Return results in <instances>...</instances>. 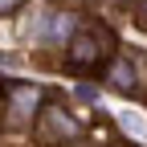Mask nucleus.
<instances>
[{"mask_svg": "<svg viewBox=\"0 0 147 147\" xmlns=\"http://www.w3.org/2000/svg\"><path fill=\"white\" fill-rule=\"evenodd\" d=\"M82 29V21H78V12H69V8H53L49 12V21H45V29H41V37L49 45H69V37Z\"/></svg>", "mask_w": 147, "mask_h": 147, "instance_id": "39448f33", "label": "nucleus"}, {"mask_svg": "<svg viewBox=\"0 0 147 147\" xmlns=\"http://www.w3.org/2000/svg\"><path fill=\"white\" fill-rule=\"evenodd\" d=\"M33 135L41 139L45 147H74V143H82V123L74 119L65 106L49 102V106H41V115H37Z\"/></svg>", "mask_w": 147, "mask_h": 147, "instance_id": "f03ea898", "label": "nucleus"}, {"mask_svg": "<svg viewBox=\"0 0 147 147\" xmlns=\"http://www.w3.org/2000/svg\"><path fill=\"white\" fill-rule=\"evenodd\" d=\"M12 4H21V0H0V12H8Z\"/></svg>", "mask_w": 147, "mask_h": 147, "instance_id": "0eeeda50", "label": "nucleus"}, {"mask_svg": "<svg viewBox=\"0 0 147 147\" xmlns=\"http://www.w3.org/2000/svg\"><path fill=\"white\" fill-rule=\"evenodd\" d=\"M135 12H139V21L147 25V0H139V8H135Z\"/></svg>", "mask_w": 147, "mask_h": 147, "instance_id": "423d86ee", "label": "nucleus"}, {"mask_svg": "<svg viewBox=\"0 0 147 147\" xmlns=\"http://www.w3.org/2000/svg\"><path fill=\"white\" fill-rule=\"evenodd\" d=\"M74 147H86V143H74Z\"/></svg>", "mask_w": 147, "mask_h": 147, "instance_id": "1a4fd4ad", "label": "nucleus"}, {"mask_svg": "<svg viewBox=\"0 0 147 147\" xmlns=\"http://www.w3.org/2000/svg\"><path fill=\"white\" fill-rule=\"evenodd\" d=\"M41 106H45L41 86H33V82H8L4 86V119L12 127H33Z\"/></svg>", "mask_w": 147, "mask_h": 147, "instance_id": "7ed1b4c3", "label": "nucleus"}, {"mask_svg": "<svg viewBox=\"0 0 147 147\" xmlns=\"http://www.w3.org/2000/svg\"><path fill=\"white\" fill-rule=\"evenodd\" d=\"M102 82L115 90V94H139V69L131 53H115L106 65H102Z\"/></svg>", "mask_w": 147, "mask_h": 147, "instance_id": "20e7f679", "label": "nucleus"}, {"mask_svg": "<svg viewBox=\"0 0 147 147\" xmlns=\"http://www.w3.org/2000/svg\"><path fill=\"white\" fill-rule=\"evenodd\" d=\"M110 57H115L110 37H106L102 29H90V25H82L78 33L69 37V45H65V65H69V69H82V74L106 65Z\"/></svg>", "mask_w": 147, "mask_h": 147, "instance_id": "f257e3e1", "label": "nucleus"}, {"mask_svg": "<svg viewBox=\"0 0 147 147\" xmlns=\"http://www.w3.org/2000/svg\"><path fill=\"white\" fill-rule=\"evenodd\" d=\"M0 115H4V90H0Z\"/></svg>", "mask_w": 147, "mask_h": 147, "instance_id": "6e6552de", "label": "nucleus"}]
</instances>
